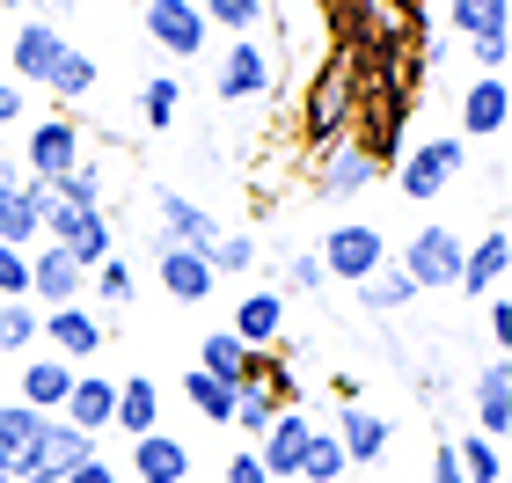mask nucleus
I'll list each match as a JSON object with an SVG mask.
<instances>
[{"instance_id":"f257e3e1","label":"nucleus","mask_w":512,"mask_h":483,"mask_svg":"<svg viewBox=\"0 0 512 483\" xmlns=\"http://www.w3.org/2000/svg\"><path fill=\"white\" fill-rule=\"evenodd\" d=\"M44 242L66 249L81 271H96L103 257H118V227L103 220V205H44Z\"/></svg>"},{"instance_id":"f03ea898","label":"nucleus","mask_w":512,"mask_h":483,"mask_svg":"<svg viewBox=\"0 0 512 483\" xmlns=\"http://www.w3.org/2000/svg\"><path fill=\"white\" fill-rule=\"evenodd\" d=\"M88 454H96V440H88V432H74L66 418H52V425L30 440V454H15V462H8V476H15V483H66V476L88 462Z\"/></svg>"},{"instance_id":"7ed1b4c3","label":"nucleus","mask_w":512,"mask_h":483,"mask_svg":"<svg viewBox=\"0 0 512 483\" xmlns=\"http://www.w3.org/2000/svg\"><path fill=\"white\" fill-rule=\"evenodd\" d=\"M315 257H322V279L359 286V279H374V271L388 264V242H381V227H366V220H337Z\"/></svg>"},{"instance_id":"20e7f679","label":"nucleus","mask_w":512,"mask_h":483,"mask_svg":"<svg viewBox=\"0 0 512 483\" xmlns=\"http://www.w3.org/2000/svg\"><path fill=\"white\" fill-rule=\"evenodd\" d=\"M461 249H469V242H461L454 227H417V242L403 249V257H388V264L403 271L417 293H447L461 279Z\"/></svg>"},{"instance_id":"39448f33","label":"nucleus","mask_w":512,"mask_h":483,"mask_svg":"<svg viewBox=\"0 0 512 483\" xmlns=\"http://www.w3.org/2000/svg\"><path fill=\"white\" fill-rule=\"evenodd\" d=\"M469 169V140H417L403 161H395V183H403V198H439L447 183Z\"/></svg>"},{"instance_id":"423d86ee","label":"nucleus","mask_w":512,"mask_h":483,"mask_svg":"<svg viewBox=\"0 0 512 483\" xmlns=\"http://www.w3.org/2000/svg\"><path fill=\"white\" fill-rule=\"evenodd\" d=\"M22 176H30V183H59L66 169H81V125L74 118H44V125H30V140H22Z\"/></svg>"},{"instance_id":"0eeeda50","label":"nucleus","mask_w":512,"mask_h":483,"mask_svg":"<svg viewBox=\"0 0 512 483\" xmlns=\"http://www.w3.org/2000/svg\"><path fill=\"white\" fill-rule=\"evenodd\" d=\"M154 235L176 242V249H198V257H213V242L227 235V227L205 213L198 198H183V191H169V183H161V191H154Z\"/></svg>"},{"instance_id":"6e6552de","label":"nucleus","mask_w":512,"mask_h":483,"mask_svg":"<svg viewBox=\"0 0 512 483\" xmlns=\"http://www.w3.org/2000/svg\"><path fill=\"white\" fill-rule=\"evenodd\" d=\"M37 337L52 344L66 366H88V359H96L103 344H110V322H103V315H88V308L74 301V308H44V315H37Z\"/></svg>"},{"instance_id":"1a4fd4ad","label":"nucleus","mask_w":512,"mask_h":483,"mask_svg":"<svg viewBox=\"0 0 512 483\" xmlns=\"http://www.w3.org/2000/svg\"><path fill=\"white\" fill-rule=\"evenodd\" d=\"M154 279H161V293H169L176 308H205V301H213V286H220V271L205 264L198 249H176V242L154 235Z\"/></svg>"},{"instance_id":"9d476101","label":"nucleus","mask_w":512,"mask_h":483,"mask_svg":"<svg viewBox=\"0 0 512 483\" xmlns=\"http://www.w3.org/2000/svg\"><path fill=\"white\" fill-rule=\"evenodd\" d=\"M374 183H381V161H374V147L337 140L330 154H322V169H315V198H322V205H344V198L374 191Z\"/></svg>"},{"instance_id":"9b49d317","label":"nucleus","mask_w":512,"mask_h":483,"mask_svg":"<svg viewBox=\"0 0 512 483\" xmlns=\"http://www.w3.org/2000/svg\"><path fill=\"white\" fill-rule=\"evenodd\" d=\"M59 59H66V30H59V22H44V15H30V22H22V30L8 37V66H15L8 81H15V88H22V81L44 88Z\"/></svg>"},{"instance_id":"f8f14e48","label":"nucleus","mask_w":512,"mask_h":483,"mask_svg":"<svg viewBox=\"0 0 512 483\" xmlns=\"http://www.w3.org/2000/svg\"><path fill=\"white\" fill-rule=\"evenodd\" d=\"M308 432H315V418H308V410H278V418L264 425V440H256L249 454L264 462V476H271V483H293V476H300V454H308Z\"/></svg>"},{"instance_id":"ddd939ff","label":"nucleus","mask_w":512,"mask_h":483,"mask_svg":"<svg viewBox=\"0 0 512 483\" xmlns=\"http://www.w3.org/2000/svg\"><path fill=\"white\" fill-rule=\"evenodd\" d=\"M205 30H213V22L198 15V0H147V37L169 59H198L205 52Z\"/></svg>"},{"instance_id":"4468645a","label":"nucleus","mask_w":512,"mask_h":483,"mask_svg":"<svg viewBox=\"0 0 512 483\" xmlns=\"http://www.w3.org/2000/svg\"><path fill=\"white\" fill-rule=\"evenodd\" d=\"M44 205H52V183H8L0 191V242L8 249H30V242H44Z\"/></svg>"},{"instance_id":"2eb2a0df","label":"nucleus","mask_w":512,"mask_h":483,"mask_svg":"<svg viewBox=\"0 0 512 483\" xmlns=\"http://www.w3.org/2000/svg\"><path fill=\"white\" fill-rule=\"evenodd\" d=\"M469 403H476V432L483 440H512V366L491 359V366H476V381H469Z\"/></svg>"},{"instance_id":"dca6fc26","label":"nucleus","mask_w":512,"mask_h":483,"mask_svg":"<svg viewBox=\"0 0 512 483\" xmlns=\"http://www.w3.org/2000/svg\"><path fill=\"white\" fill-rule=\"evenodd\" d=\"M81 286H88V271L66 257V249L44 242L37 257H30V301H37V308H74V301H81Z\"/></svg>"},{"instance_id":"f3484780","label":"nucleus","mask_w":512,"mask_h":483,"mask_svg":"<svg viewBox=\"0 0 512 483\" xmlns=\"http://www.w3.org/2000/svg\"><path fill=\"white\" fill-rule=\"evenodd\" d=\"M110 410H118V374H74V388H66V403H59V418L96 440V432H110Z\"/></svg>"},{"instance_id":"a211bd4d","label":"nucleus","mask_w":512,"mask_h":483,"mask_svg":"<svg viewBox=\"0 0 512 483\" xmlns=\"http://www.w3.org/2000/svg\"><path fill=\"white\" fill-rule=\"evenodd\" d=\"M505 118H512V88H505V74L469 81V96H461V140H505Z\"/></svg>"},{"instance_id":"6ab92c4d","label":"nucleus","mask_w":512,"mask_h":483,"mask_svg":"<svg viewBox=\"0 0 512 483\" xmlns=\"http://www.w3.org/2000/svg\"><path fill=\"white\" fill-rule=\"evenodd\" d=\"M271 88V52L256 37H235L220 59V103H256Z\"/></svg>"},{"instance_id":"aec40b11","label":"nucleus","mask_w":512,"mask_h":483,"mask_svg":"<svg viewBox=\"0 0 512 483\" xmlns=\"http://www.w3.org/2000/svg\"><path fill=\"white\" fill-rule=\"evenodd\" d=\"M505 264H512V235H505V220L491 227V235H476L469 249H461V293H476V301H483V293H498L505 286Z\"/></svg>"},{"instance_id":"412c9836","label":"nucleus","mask_w":512,"mask_h":483,"mask_svg":"<svg viewBox=\"0 0 512 483\" xmlns=\"http://www.w3.org/2000/svg\"><path fill=\"white\" fill-rule=\"evenodd\" d=\"M81 366H66L59 352H22V396L15 403H30L44 410V418H59V403H66V388H74Z\"/></svg>"},{"instance_id":"4be33fe9","label":"nucleus","mask_w":512,"mask_h":483,"mask_svg":"<svg viewBox=\"0 0 512 483\" xmlns=\"http://www.w3.org/2000/svg\"><path fill=\"white\" fill-rule=\"evenodd\" d=\"M132 476L139 483H183V476H191V447H183L176 440V432H139V440H132Z\"/></svg>"},{"instance_id":"5701e85b","label":"nucleus","mask_w":512,"mask_h":483,"mask_svg":"<svg viewBox=\"0 0 512 483\" xmlns=\"http://www.w3.org/2000/svg\"><path fill=\"white\" fill-rule=\"evenodd\" d=\"M337 447H344V462H352V469L381 462V454H388V418H381V410H366V403H344V418H337Z\"/></svg>"},{"instance_id":"b1692460","label":"nucleus","mask_w":512,"mask_h":483,"mask_svg":"<svg viewBox=\"0 0 512 483\" xmlns=\"http://www.w3.org/2000/svg\"><path fill=\"white\" fill-rule=\"evenodd\" d=\"M227 330L242 337V352H271L278 344V330H286V293H249V301L235 308V322H227Z\"/></svg>"},{"instance_id":"393cba45","label":"nucleus","mask_w":512,"mask_h":483,"mask_svg":"<svg viewBox=\"0 0 512 483\" xmlns=\"http://www.w3.org/2000/svg\"><path fill=\"white\" fill-rule=\"evenodd\" d=\"M161 425V388L147 374H118V410H110V432H125V440H139V432Z\"/></svg>"},{"instance_id":"a878e982","label":"nucleus","mask_w":512,"mask_h":483,"mask_svg":"<svg viewBox=\"0 0 512 483\" xmlns=\"http://www.w3.org/2000/svg\"><path fill=\"white\" fill-rule=\"evenodd\" d=\"M410 301H417V286H410L395 264H381L374 279H359V308H366V315H403Z\"/></svg>"},{"instance_id":"bb28decb","label":"nucleus","mask_w":512,"mask_h":483,"mask_svg":"<svg viewBox=\"0 0 512 483\" xmlns=\"http://www.w3.org/2000/svg\"><path fill=\"white\" fill-rule=\"evenodd\" d=\"M344 469H352V462H344V447H337V432H308V454H300V476L293 483H344Z\"/></svg>"},{"instance_id":"cd10ccee","label":"nucleus","mask_w":512,"mask_h":483,"mask_svg":"<svg viewBox=\"0 0 512 483\" xmlns=\"http://www.w3.org/2000/svg\"><path fill=\"white\" fill-rule=\"evenodd\" d=\"M242 366H249V352H242V337L235 330H205V344H198V374H220L227 388L242 381Z\"/></svg>"},{"instance_id":"c85d7f7f","label":"nucleus","mask_w":512,"mask_h":483,"mask_svg":"<svg viewBox=\"0 0 512 483\" xmlns=\"http://www.w3.org/2000/svg\"><path fill=\"white\" fill-rule=\"evenodd\" d=\"M52 425L44 410H30V403H0V462H15V454H30V440Z\"/></svg>"},{"instance_id":"c756f323","label":"nucleus","mask_w":512,"mask_h":483,"mask_svg":"<svg viewBox=\"0 0 512 483\" xmlns=\"http://www.w3.org/2000/svg\"><path fill=\"white\" fill-rule=\"evenodd\" d=\"M447 447H454V462H461V476H469V483H498V476H505V447L483 440V432H469V440H447Z\"/></svg>"},{"instance_id":"7c9ffc66","label":"nucleus","mask_w":512,"mask_h":483,"mask_svg":"<svg viewBox=\"0 0 512 483\" xmlns=\"http://www.w3.org/2000/svg\"><path fill=\"white\" fill-rule=\"evenodd\" d=\"M183 396H191V410H198V418H213V425L235 418V388H227L220 374H183Z\"/></svg>"},{"instance_id":"2f4dec72","label":"nucleus","mask_w":512,"mask_h":483,"mask_svg":"<svg viewBox=\"0 0 512 483\" xmlns=\"http://www.w3.org/2000/svg\"><path fill=\"white\" fill-rule=\"evenodd\" d=\"M44 88H52L59 103H88V88H96V59H88V52H74V44H66V59L52 66V81H44Z\"/></svg>"},{"instance_id":"473e14b6","label":"nucleus","mask_w":512,"mask_h":483,"mask_svg":"<svg viewBox=\"0 0 512 483\" xmlns=\"http://www.w3.org/2000/svg\"><path fill=\"white\" fill-rule=\"evenodd\" d=\"M505 15H512V0H447V22L461 37H483V30H505Z\"/></svg>"},{"instance_id":"72a5a7b5","label":"nucleus","mask_w":512,"mask_h":483,"mask_svg":"<svg viewBox=\"0 0 512 483\" xmlns=\"http://www.w3.org/2000/svg\"><path fill=\"white\" fill-rule=\"evenodd\" d=\"M37 344V301H0V352H30Z\"/></svg>"},{"instance_id":"f704fd0d","label":"nucleus","mask_w":512,"mask_h":483,"mask_svg":"<svg viewBox=\"0 0 512 483\" xmlns=\"http://www.w3.org/2000/svg\"><path fill=\"white\" fill-rule=\"evenodd\" d=\"M271 418H278V396H271V388H235V418H227L235 432L264 440V425H271Z\"/></svg>"},{"instance_id":"c9c22d12","label":"nucleus","mask_w":512,"mask_h":483,"mask_svg":"<svg viewBox=\"0 0 512 483\" xmlns=\"http://www.w3.org/2000/svg\"><path fill=\"white\" fill-rule=\"evenodd\" d=\"M176 103H183L176 81H169V74H147V88H139V118H147L154 132H169V125H176Z\"/></svg>"},{"instance_id":"e433bc0d","label":"nucleus","mask_w":512,"mask_h":483,"mask_svg":"<svg viewBox=\"0 0 512 483\" xmlns=\"http://www.w3.org/2000/svg\"><path fill=\"white\" fill-rule=\"evenodd\" d=\"M256 257H264V249H256V235H220L205 264H213L220 279H242V271H256Z\"/></svg>"},{"instance_id":"4c0bfd02","label":"nucleus","mask_w":512,"mask_h":483,"mask_svg":"<svg viewBox=\"0 0 512 483\" xmlns=\"http://www.w3.org/2000/svg\"><path fill=\"white\" fill-rule=\"evenodd\" d=\"M198 15L220 22V30H235V37H256V22H264V0H205Z\"/></svg>"},{"instance_id":"58836bf2","label":"nucleus","mask_w":512,"mask_h":483,"mask_svg":"<svg viewBox=\"0 0 512 483\" xmlns=\"http://www.w3.org/2000/svg\"><path fill=\"white\" fill-rule=\"evenodd\" d=\"M52 198H59V205H103V169H96V161L66 169V176L52 183Z\"/></svg>"},{"instance_id":"ea45409f","label":"nucleus","mask_w":512,"mask_h":483,"mask_svg":"<svg viewBox=\"0 0 512 483\" xmlns=\"http://www.w3.org/2000/svg\"><path fill=\"white\" fill-rule=\"evenodd\" d=\"M308 125H315V140H330V147H337V125H344V81H337V74H330V88H315Z\"/></svg>"},{"instance_id":"a19ab883","label":"nucleus","mask_w":512,"mask_h":483,"mask_svg":"<svg viewBox=\"0 0 512 483\" xmlns=\"http://www.w3.org/2000/svg\"><path fill=\"white\" fill-rule=\"evenodd\" d=\"M88 279H96V301H103V308H125V301H132V264H125V257H103Z\"/></svg>"},{"instance_id":"79ce46f5","label":"nucleus","mask_w":512,"mask_h":483,"mask_svg":"<svg viewBox=\"0 0 512 483\" xmlns=\"http://www.w3.org/2000/svg\"><path fill=\"white\" fill-rule=\"evenodd\" d=\"M0 301H30V249L0 242Z\"/></svg>"},{"instance_id":"37998d69","label":"nucleus","mask_w":512,"mask_h":483,"mask_svg":"<svg viewBox=\"0 0 512 483\" xmlns=\"http://www.w3.org/2000/svg\"><path fill=\"white\" fill-rule=\"evenodd\" d=\"M469 59L483 66V74H505V59H512V37H505V30H483V37H469Z\"/></svg>"},{"instance_id":"c03bdc74","label":"nucleus","mask_w":512,"mask_h":483,"mask_svg":"<svg viewBox=\"0 0 512 483\" xmlns=\"http://www.w3.org/2000/svg\"><path fill=\"white\" fill-rule=\"evenodd\" d=\"M286 286H293V293H322V286H330V279H322V257H315V249L286 257Z\"/></svg>"},{"instance_id":"a18cd8bd","label":"nucleus","mask_w":512,"mask_h":483,"mask_svg":"<svg viewBox=\"0 0 512 483\" xmlns=\"http://www.w3.org/2000/svg\"><path fill=\"white\" fill-rule=\"evenodd\" d=\"M483 322H491L498 359H505V344H512V301H505V286H498V293H483Z\"/></svg>"},{"instance_id":"49530a36","label":"nucleus","mask_w":512,"mask_h":483,"mask_svg":"<svg viewBox=\"0 0 512 483\" xmlns=\"http://www.w3.org/2000/svg\"><path fill=\"white\" fill-rule=\"evenodd\" d=\"M220 483H271V476H264V462H256V454L242 447L235 462H227V476H220Z\"/></svg>"},{"instance_id":"de8ad7c7","label":"nucleus","mask_w":512,"mask_h":483,"mask_svg":"<svg viewBox=\"0 0 512 483\" xmlns=\"http://www.w3.org/2000/svg\"><path fill=\"white\" fill-rule=\"evenodd\" d=\"M432 483H469V476H461V462H454V447H447V440L432 447Z\"/></svg>"},{"instance_id":"09e8293b","label":"nucleus","mask_w":512,"mask_h":483,"mask_svg":"<svg viewBox=\"0 0 512 483\" xmlns=\"http://www.w3.org/2000/svg\"><path fill=\"white\" fill-rule=\"evenodd\" d=\"M66 483H118V462H103V454H88V462L66 476Z\"/></svg>"},{"instance_id":"8fccbe9b","label":"nucleus","mask_w":512,"mask_h":483,"mask_svg":"<svg viewBox=\"0 0 512 483\" xmlns=\"http://www.w3.org/2000/svg\"><path fill=\"white\" fill-rule=\"evenodd\" d=\"M0 8H22V15H44V22H59L74 0H0Z\"/></svg>"},{"instance_id":"3c124183","label":"nucleus","mask_w":512,"mask_h":483,"mask_svg":"<svg viewBox=\"0 0 512 483\" xmlns=\"http://www.w3.org/2000/svg\"><path fill=\"white\" fill-rule=\"evenodd\" d=\"M15 118H22V88L0 74V125H15Z\"/></svg>"},{"instance_id":"603ef678","label":"nucleus","mask_w":512,"mask_h":483,"mask_svg":"<svg viewBox=\"0 0 512 483\" xmlns=\"http://www.w3.org/2000/svg\"><path fill=\"white\" fill-rule=\"evenodd\" d=\"M8 183H22V161H15L8 147H0V191H8Z\"/></svg>"},{"instance_id":"864d4df0","label":"nucleus","mask_w":512,"mask_h":483,"mask_svg":"<svg viewBox=\"0 0 512 483\" xmlns=\"http://www.w3.org/2000/svg\"><path fill=\"white\" fill-rule=\"evenodd\" d=\"M0 483H15V476H8V462H0Z\"/></svg>"},{"instance_id":"5fc2aeb1","label":"nucleus","mask_w":512,"mask_h":483,"mask_svg":"<svg viewBox=\"0 0 512 483\" xmlns=\"http://www.w3.org/2000/svg\"><path fill=\"white\" fill-rule=\"evenodd\" d=\"M183 483H198V476H183Z\"/></svg>"},{"instance_id":"6e6d98bb","label":"nucleus","mask_w":512,"mask_h":483,"mask_svg":"<svg viewBox=\"0 0 512 483\" xmlns=\"http://www.w3.org/2000/svg\"><path fill=\"white\" fill-rule=\"evenodd\" d=\"M498 483H512V476H498Z\"/></svg>"},{"instance_id":"4d7b16f0","label":"nucleus","mask_w":512,"mask_h":483,"mask_svg":"<svg viewBox=\"0 0 512 483\" xmlns=\"http://www.w3.org/2000/svg\"><path fill=\"white\" fill-rule=\"evenodd\" d=\"M344 483H352V476H344Z\"/></svg>"}]
</instances>
